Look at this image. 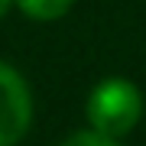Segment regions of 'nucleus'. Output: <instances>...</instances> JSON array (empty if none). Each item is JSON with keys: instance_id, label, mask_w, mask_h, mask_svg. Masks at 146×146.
Returning a JSON list of instances; mask_svg holds the SVG:
<instances>
[{"instance_id": "f257e3e1", "label": "nucleus", "mask_w": 146, "mask_h": 146, "mask_svg": "<svg viewBox=\"0 0 146 146\" xmlns=\"http://www.w3.org/2000/svg\"><path fill=\"white\" fill-rule=\"evenodd\" d=\"M140 114H143L140 88L127 78H107L88 94V120L91 130L101 136L117 140L130 133L140 123Z\"/></svg>"}, {"instance_id": "7ed1b4c3", "label": "nucleus", "mask_w": 146, "mask_h": 146, "mask_svg": "<svg viewBox=\"0 0 146 146\" xmlns=\"http://www.w3.org/2000/svg\"><path fill=\"white\" fill-rule=\"evenodd\" d=\"M16 3L29 20H58L72 10L75 0H16Z\"/></svg>"}, {"instance_id": "f03ea898", "label": "nucleus", "mask_w": 146, "mask_h": 146, "mask_svg": "<svg viewBox=\"0 0 146 146\" xmlns=\"http://www.w3.org/2000/svg\"><path fill=\"white\" fill-rule=\"evenodd\" d=\"M33 101L20 72L0 62V146H13L29 130Z\"/></svg>"}, {"instance_id": "20e7f679", "label": "nucleus", "mask_w": 146, "mask_h": 146, "mask_svg": "<svg viewBox=\"0 0 146 146\" xmlns=\"http://www.w3.org/2000/svg\"><path fill=\"white\" fill-rule=\"evenodd\" d=\"M62 146H117V140H110V136H101V133H94V130H84V133L68 136Z\"/></svg>"}, {"instance_id": "39448f33", "label": "nucleus", "mask_w": 146, "mask_h": 146, "mask_svg": "<svg viewBox=\"0 0 146 146\" xmlns=\"http://www.w3.org/2000/svg\"><path fill=\"white\" fill-rule=\"evenodd\" d=\"M10 3H13V0H0V16H3L7 10H10Z\"/></svg>"}]
</instances>
